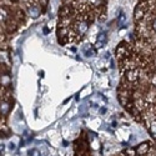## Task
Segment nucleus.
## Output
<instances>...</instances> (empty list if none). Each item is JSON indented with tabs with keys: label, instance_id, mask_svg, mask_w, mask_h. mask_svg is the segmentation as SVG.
Returning <instances> with one entry per match:
<instances>
[{
	"label": "nucleus",
	"instance_id": "nucleus-16",
	"mask_svg": "<svg viewBox=\"0 0 156 156\" xmlns=\"http://www.w3.org/2000/svg\"><path fill=\"white\" fill-rule=\"evenodd\" d=\"M0 155H2V152H0Z\"/></svg>",
	"mask_w": 156,
	"mask_h": 156
},
{
	"label": "nucleus",
	"instance_id": "nucleus-14",
	"mask_svg": "<svg viewBox=\"0 0 156 156\" xmlns=\"http://www.w3.org/2000/svg\"><path fill=\"white\" fill-rule=\"evenodd\" d=\"M152 29H154V31H156V18L152 21Z\"/></svg>",
	"mask_w": 156,
	"mask_h": 156
},
{
	"label": "nucleus",
	"instance_id": "nucleus-5",
	"mask_svg": "<svg viewBox=\"0 0 156 156\" xmlns=\"http://www.w3.org/2000/svg\"><path fill=\"white\" fill-rule=\"evenodd\" d=\"M29 14L31 18H37L39 15H40V9H39L37 6H30L29 8Z\"/></svg>",
	"mask_w": 156,
	"mask_h": 156
},
{
	"label": "nucleus",
	"instance_id": "nucleus-7",
	"mask_svg": "<svg viewBox=\"0 0 156 156\" xmlns=\"http://www.w3.org/2000/svg\"><path fill=\"white\" fill-rule=\"evenodd\" d=\"M9 111V104L3 101V102H0V112L2 114H6Z\"/></svg>",
	"mask_w": 156,
	"mask_h": 156
},
{
	"label": "nucleus",
	"instance_id": "nucleus-4",
	"mask_svg": "<svg viewBox=\"0 0 156 156\" xmlns=\"http://www.w3.org/2000/svg\"><path fill=\"white\" fill-rule=\"evenodd\" d=\"M126 79L129 81H136L137 80V71L136 70H130L126 73Z\"/></svg>",
	"mask_w": 156,
	"mask_h": 156
},
{
	"label": "nucleus",
	"instance_id": "nucleus-8",
	"mask_svg": "<svg viewBox=\"0 0 156 156\" xmlns=\"http://www.w3.org/2000/svg\"><path fill=\"white\" fill-rule=\"evenodd\" d=\"M150 134L152 135V137L156 139V121H152L150 125Z\"/></svg>",
	"mask_w": 156,
	"mask_h": 156
},
{
	"label": "nucleus",
	"instance_id": "nucleus-12",
	"mask_svg": "<svg viewBox=\"0 0 156 156\" xmlns=\"http://www.w3.org/2000/svg\"><path fill=\"white\" fill-rule=\"evenodd\" d=\"M99 146H100V144L98 142V140H93V149H99Z\"/></svg>",
	"mask_w": 156,
	"mask_h": 156
},
{
	"label": "nucleus",
	"instance_id": "nucleus-9",
	"mask_svg": "<svg viewBox=\"0 0 156 156\" xmlns=\"http://www.w3.org/2000/svg\"><path fill=\"white\" fill-rule=\"evenodd\" d=\"M29 156H41V152L37 149H33V150L29 151Z\"/></svg>",
	"mask_w": 156,
	"mask_h": 156
},
{
	"label": "nucleus",
	"instance_id": "nucleus-2",
	"mask_svg": "<svg viewBox=\"0 0 156 156\" xmlns=\"http://www.w3.org/2000/svg\"><path fill=\"white\" fill-rule=\"evenodd\" d=\"M75 29H76V33L79 35H84L89 29V24H87V21L80 20V21H77L75 24Z\"/></svg>",
	"mask_w": 156,
	"mask_h": 156
},
{
	"label": "nucleus",
	"instance_id": "nucleus-3",
	"mask_svg": "<svg viewBox=\"0 0 156 156\" xmlns=\"http://www.w3.org/2000/svg\"><path fill=\"white\" fill-rule=\"evenodd\" d=\"M150 150V144L149 142H142V144H140L136 149H135V152L139 155V156H144L149 152Z\"/></svg>",
	"mask_w": 156,
	"mask_h": 156
},
{
	"label": "nucleus",
	"instance_id": "nucleus-6",
	"mask_svg": "<svg viewBox=\"0 0 156 156\" xmlns=\"http://www.w3.org/2000/svg\"><path fill=\"white\" fill-rule=\"evenodd\" d=\"M106 41V35L105 34H100L98 37V43H96V48H101Z\"/></svg>",
	"mask_w": 156,
	"mask_h": 156
},
{
	"label": "nucleus",
	"instance_id": "nucleus-15",
	"mask_svg": "<svg viewBox=\"0 0 156 156\" xmlns=\"http://www.w3.org/2000/svg\"><path fill=\"white\" fill-rule=\"evenodd\" d=\"M6 156H10V155H6Z\"/></svg>",
	"mask_w": 156,
	"mask_h": 156
},
{
	"label": "nucleus",
	"instance_id": "nucleus-10",
	"mask_svg": "<svg viewBox=\"0 0 156 156\" xmlns=\"http://www.w3.org/2000/svg\"><path fill=\"white\" fill-rule=\"evenodd\" d=\"M6 19V11L4 9H0V21Z\"/></svg>",
	"mask_w": 156,
	"mask_h": 156
},
{
	"label": "nucleus",
	"instance_id": "nucleus-1",
	"mask_svg": "<svg viewBox=\"0 0 156 156\" xmlns=\"http://www.w3.org/2000/svg\"><path fill=\"white\" fill-rule=\"evenodd\" d=\"M146 2L145 0H142V2H140L135 9V19H141L142 16L145 15V12L147 10V6H146Z\"/></svg>",
	"mask_w": 156,
	"mask_h": 156
},
{
	"label": "nucleus",
	"instance_id": "nucleus-13",
	"mask_svg": "<svg viewBox=\"0 0 156 156\" xmlns=\"http://www.w3.org/2000/svg\"><path fill=\"white\" fill-rule=\"evenodd\" d=\"M8 149H9L10 151H12V150H14V149H15V144H14V142H10V144H9V146H8Z\"/></svg>",
	"mask_w": 156,
	"mask_h": 156
},
{
	"label": "nucleus",
	"instance_id": "nucleus-11",
	"mask_svg": "<svg viewBox=\"0 0 156 156\" xmlns=\"http://www.w3.org/2000/svg\"><path fill=\"white\" fill-rule=\"evenodd\" d=\"M125 154H126V155H129V156H134L136 152H135V150H134V149H127V150L125 151Z\"/></svg>",
	"mask_w": 156,
	"mask_h": 156
}]
</instances>
